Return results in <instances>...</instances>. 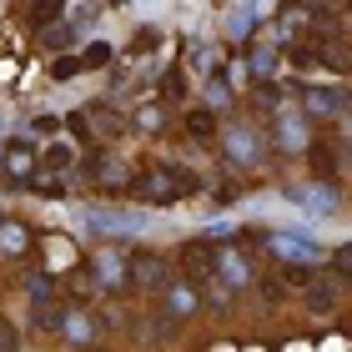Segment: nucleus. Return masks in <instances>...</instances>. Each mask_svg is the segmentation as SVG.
I'll use <instances>...</instances> for the list:
<instances>
[{"mask_svg": "<svg viewBox=\"0 0 352 352\" xmlns=\"http://www.w3.org/2000/svg\"><path fill=\"white\" fill-rule=\"evenodd\" d=\"M332 272H338V277H352V242L332 252Z\"/></svg>", "mask_w": 352, "mask_h": 352, "instance_id": "16", "label": "nucleus"}, {"mask_svg": "<svg viewBox=\"0 0 352 352\" xmlns=\"http://www.w3.org/2000/svg\"><path fill=\"white\" fill-rule=\"evenodd\" d=\"M30 15H36L41 25H56V15H60V0H30Z\"/></svg>", "mask_w": 352, "mask_h": 352, "instance_id": "12", "label": "nucleus"}, {"mask_svg": "<svg viewBox=\"0 0 352 352\" xmlns=\"http://www.w3.org/2000/svg\"><path fill=\"white\" fill-rule=\"evenodd\" d=\"M182 272H186L191 282L217 277V247H206V242H191V247H182Z\"/></svg>", "mask_w": 352, "mask_h": 352, "instance_id": "3", "label": "nucleus"}, {"mask_svg": "<svg viewBox=\"0 0 352 352\" xmlns=\"http://www.w3.org/2000/svg\"><path fill=\"white\" fill-rule=\"evenodd\" d=\"M302 101H307L312 116H338V111H347V91L342 86H307Z\"/></svg>", "mask_w": 352, "mask_h": 352, "instance_id": "4", "label": "nucleus"}, {"mask_svg": "<svg viewBox=\"0 0 352 352\" xmlns=\"http://www.w3.org/2000/svg\"><path fill=\"white\" fill-rule=\"evenodd\" d=\"M45 162H51V171H66L71 166V146H51V151H45Z\"/></svg>", "mask_w": 352, "mask_h": 352, "instance_id": "17", "label": "nucleus"}, {"mask_svg": "<svg viewBox=\"0 0 352 352\" xmlns=\"http://www.w3.org/2000/svg\"><path fill=\"white\" fill-rule=\"evenodd\" d=\"M81 116H86V126H91V131H96V136H116V131H121V126H126V121L116 116V111H106V106H86V111H81Z\"/></svg>", "mask_w": 352, "mask_h": 352, "instance_id": "8", "label": "nucleus"}, {"mask_svg": "<svg viewBox=\"0 0 352 352\" xmlns=\"http://www.w3.org/2000/svg\"><path fill=\"white\" fill-rule=\"evenodd\" d=\"M126 191H131L136 201H176V197H191V191H197V176L186 166H176V162H151L126 182Z\"/></svg>", "mask_w": 352, "mask_h": 352, "instance_id": "1", "label": "nucleus"}, {"mask_svg": "<svg viewBox=\"0 0 352 352\" xmlns=\"http://www.w3.org/2000/svg\"><path fill=\"white\" fill-rule=\"evenodd\" d=\"M307 302H312L317 312H322V307H332V302H338V272H332L327 282H312V292H307Z\"/></svg>", "mask_w": 352, "mask_h": 352, "instance_id": "9", "label": "nucleus"}, {"mask_svg": "<svg viewBox=\"0 0 352 352\" xmlns=\"http://www.w3.org/2000/svg\"><path fill=\"white\" fill-rule=\"evenodd\" d=\"M186 131L197 136V141H212V136H217V121H212V111H191V116H186Z\"/></svg>", "mask_w": 352, "mask_h": 352, "instance_id": "10", "label": "nucleus"}, {"mask_svg": "<svg viewBox=\"0 0 352 352\" xmlns=\"http://www.w3.org/2000/svg\"><path fill=\"white\" fill-rule=\"evenodd\" d=\"M171 307H176V312H191V297L182 292V287H171Z\"/></svg>", "mask_w": 352, "mask_h": 352, "instance_id": "21", "label": "nucleus"}, {"mask_svg": "<svg viewBox=\"0 0 352 352\" xmlns=\"http://www.w3.org/2000/svg\"><path fill=\"white\" fill-rule=\"evenodd\" d=\"M30 166H36V151H30L25 141H10L6 146V171L15 176V182H30Z\"/></svg>", "mask_w": 352, "mask_h": 352, "instance_id": "5", "label": "nucleus"}, {"mask_svg": "<svg viewBox=\"0 0 352 352\" xmlns=\"http://www.w3.org/2000/svg\"><path fill=\"white\" fill-rule=\"evenodd\" d=\"M312 45H317L312 56L322 60V66H332V71H352V51H347L342 41H327V36H322V41H312Z\"/></svg>", "mask_w": 352, "mask_h": 352, "instance_id": "6", "label": "nucleus"}, {"mask_svg": "<svg viewBox=\"0 0 352 352\" xmlns=\"http://www.w3.org/2000/svg\"><path fill=\"white\" fill-rule=\"evenodd\" d=\"M106 60H111V45H101V41H96L91 51H81V71H101Z\"/></svg>", "mask_w": 352, "mask_h": 352, "instance_id": "11", "label": "nucleus"}, {"mask_svg": "<svg viewBox=\"0 0 352 352\" xmlns=\"http://www.w3.org/2000/svg\"><path fill=\"white\" fill-rule=\"evenodd\" d=\"M186 86H182V71H171L166 76V81H162V96H166V101H176V96H182Z\"/></svg>", "mask_w": 352, "mask_h": 352, "instance_id": "19", "label": "nucleus"}, {"mask_svg": "<svg viewBox=\"0 0 352 352\" xmlns=\"http://www.w3.org/2000/svg\"><path fill=\"white\" fill-rule=\"evenodd\" d=\"M51 76H56V81H71V76H81V56H60L56 66H51Z\"/></svg>", "mask_w": 352, "mask_h": 352, "instance_id": "13", "label": "nucleus"}, {"mask_svg": "<svg viewBox=\"0 0 352 352\" xmlns=\"http://www.w3.org/2000/svg\"><path fill=\"white\" fill-rule=\"evenodd\" d=\"M136 131H162V111H156V106H141V111H136Z\"/></svg>", "mask_w": 352, "mask_h": 352, "instance_id": "15", "label": "nucleus"}, {"mask_svg": "<svg viewBox=\"0 0 352 352\" xmlns=\"http://www.w3.org/2000/svg\"><path fill=\"white\" fill-rule=\"evenodd\" d=\"M66 41H71V30H66V25H51V30H45V51H60Z\"/></svg>", "mask_w": 352, "mask_h": 352, "instance_id": "18", "label": "nucleus"}, {"mask_svg": "<svg viewBox=\"0 0 352 352\" xmlns=\"http://www.w3.org/2000/svg\"><path fill=\"white\" fill-rule=\"evenodd\" d=\"M30 247V232L21 227V221H0V252H6V257H21V252Z\"/></svg>", "mask_w": 352, "mask_h": 352, "instance_id": "7", "label": "nucleus"}, {"mask_svg": "<svg viewBox=\"0 0 352 352\" xmlns=\"http://www.w3.org/2000/svg\"><path fill=\"white\" fill-rule=\"evenodd\" d=\"M21 347V338H15V327L10 322H0V352H15Z\"/></svg>", "mask_w": 352, "mask_h": 352, "instance_id": "20", "label": "nucleus"}, {"mask_svg": "<svg viewBox=\"0 0 352 352\" xmlns=\"http://www.w3.org/2000/svg\"><path fill=\"white\" fill-rule=\"evenodd\" d=\"M277 252H282V257H287V252H292V257H307L312 242H307V236H277Z\"/></svg>", "mask_w": 352, "mask_h": 352, "instance_id": "14", "label": "nucleus"}, {"mask_svg": "<svg viewBox=\"0 0 352 352\" xmlns=\"http://www.w3.org/2000/svg\"><path fill=\"white\" fill-rule=\"evenodd\" d=\"M166 257H156V252H131L126 257V282L141 287V292H166Z\"/></svg>", "mask_w": 352, "mask_h": 352, "instance_id": "2", "label": "nucleus"}]
</instances>
